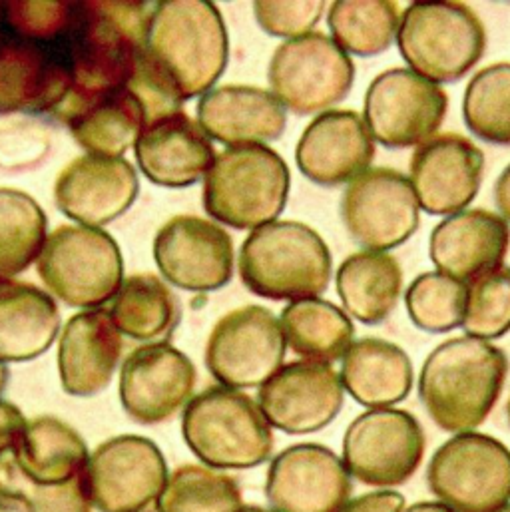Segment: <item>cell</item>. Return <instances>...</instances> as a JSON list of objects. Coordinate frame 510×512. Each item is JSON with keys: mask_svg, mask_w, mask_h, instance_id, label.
I'll list each match as a JSON object with an SVG mask.
<instances>
[{"mask_svg": "<svg viewBox=\"0 0 510 512\" xmlns=\"http://www.w3.org/2000/svg\"><path fill=\"white\" fill-rule=\"evenodd\" d=\"M48 238L40 204L16 188H0V279H16L36 265Z\"/></svg>", "mask_w": 510, "mask_h": 512, "instance_id": "obj_36", "label": "cell"}, {"mask_svg": "<svg viewBox=\"0 0 510 512\" xmlns=\"http://www.w3.org/2000/svg\"><path fill=\"white\" fill-rule=\"evenodd\" d=\"M154 4L76 2L62 46L72 84L52 120L68 124L88 104L126 88L138 52L146 46Z\"/></svg>", "mask_w": 510, "mask_h": 512, "instance_id": "obj_1", "label": "cell"}, {"mask_svg": "<svg viewBox=\"0 0 510 512\" xmlns=\"http://www.w3.org/2000/svg\"><path fill=\"white\" fill-rule=\"evenodd\" d=\"M238 271L257 297L293 303L327 291L333 259L325 240L311 226L277 220L244 240Z\"/></svg>", "mask_w": 510, "mask_h": 512, "instance_id": "obj_4", "label": "cell"}, {"mask_svg": "<svg viewBox=\"0 0 510 512\" xmlns=\"http://www.w3.org/2000/svg\"><path fill=\"white\" fill-rule=\"evenodd\" d=\"M32 512H92V501L88 497L84 473L62 485L34 487L26 493Z\"/></svg>", "mask_w": 510, "mask_h": 512, "instance_id": "obj_45", "label": "cell"}, {"mask_svg": "<svg viewBox=\"0 0 510 512\" xmlns=\"http://www.w3.org/2000/svg\"><path fill=\"white\" fill-rule=\"evenodd\" d=\"M242 489L238 481L206 465H182L166 483L158 512H242Z\"/></svg>", "mask_w": 510, "mask_h": 512, "instance_id": "obj_38", "label": "cell"}, {"mask_svg": "<svg viewBox=\"0 0 510 512\" xmlns=\"http://www.w3.org/2000/svg\"><path fill=\"white\" fill-rule=\"evenodd\" d=\"M375 140L355 110H327L317 114L301 132L295 164L313 184L333 188L351 184L371 168Z\"/></svg>", "mask_w": 510, "mask_h": 512, "instance_id": "obj_23", "label": "cell"}, {"mask_svg": "<svg viewBox=\"0 0 510 512\" xmlns=\"http://www.w3.org/2000/svg\"><path fill=\"white\" fill-rule=\"evenodd\" d=\"M198 373L192 359L168 341L134 349L120 367L118 397L124 413L140 425H160L186 409Z\"/></svg>", "mask_w": 510, "mask_h": 512, "instance_id": "obj_16", "label": "cell"}, {"mask_svg": "<svg viewBox=\"0 0 510 512\" xmlns=\"http://www.w3.org/2000/svg\"><path fill=\"white\" fill-rule=\"evenodd\" d=\"M124 335L110 319L108 309H90L72 315L58 337V377L66 395L94 397L102 393L122 359Z\"/></svg>", "mask_w": 510, "mask_h": 512, "instance_id": "obj_24", "label": "cell"}, {"mask_svg": "<svg viewBox=\"0 0 510 512\" xmlns=\"http://www.w3.org/2000/svg\"><path fill=\"white\" fill-rule=\"evenodd\" d=\"M429 491L455 512H493L510 503V449L485 433L445 441L427 467Z\"/></svg>", "mask_w": 510, "mask_h": 512, "instance_id": "obj_10", "label": "cell"}, {"mask_svg": "<svg viewBox=\"0 0 510 512\" xmlns=\"http://www.w3.org/2000/svg\"><path fill=\"white\" fill-rule=\"evenodd\" d=\"M0 512H32V505L26 493L0 485Z\"/></svg>", "mask_w": 510, "mask_h": 512, "instance_id": "obj_49", "label": "cell"}, {"mask_svg": "<svg viewBox=\"0 0 510 512\" xmlns=\"http://www.w3.org/2000/svg\"><path fill=\"white\" fill-rule=\"evenodd\" d=\"M343 389L367 409H389L413 389V363L403 347L379 337L353 341L341 359Z\"/></svg>", "mask_w": 510, "mask_h": 512, "instance_id": "obj_29", "label": "cell"}, {"mask_svg": "<svg viewBox=\"0 0 510 512\" xmlns=\"http://www.w3.org/2000/svg\"><path fill=\"white\" fill-rule=\"evenodd\" d=\"M152 254L162 277L190 293L220 291L234 277L232 236L200 216L168 220L154 238Z\"/></svg>", "mask_w": 510, "mask_h": 512, "instance_id": "obj_17", "label": "cell"}, {"mask_svg": "<svg viewBox=\"0 0 510 512\" xmlns=\"http://www.w3.org/2000/svg\"><path fill=\"white\" fill-rule=\"evenodd\" d=\"M279 317L263 305H244L222 315L206 343V367L228 389L263 387L285 359Z\"/></svg>", "mask_w": 510, "mask_h": 512, "instance_id": "obj_13", "label": "cell"}, {"mask_svg": "<svg viewBox=\"0 0 510 512\" xmlns=\"http://www.w3.org/2000/svg\"><path fill=\"white\" fill-rule=\"evenodd\" d=\"M279 325L295 355L329 365L343 359L355 337V325L345 309L321 297L285 305Z\"/></svg>", "mask_w": 510, "mask_h": 512, "instance_id": "obj_32", "label": "cell"}, {"mask_svg": "<svg viewBox=\"0 0 510 512\" xmlns=\"http://www.w3.org/2000/svg\"><path fill=\"white\" fill-rule=\"evenodd\" d=\"M76 2H2V24L10 34L38 42L56 44L72 28Z\"/></svg>", "mask_w": 510, "mask_h": 512, "instance_id": "obj_42", "label": "cell"}, {"mask_svg": "<svg viewBox=\"0 0 510 512\" xmlns=\"http://www.w3.org/2000/svg\"><path fill=\"white\" fill-rule=\"evenodd\" d=\"M134 156L152 184L170 190L204 182L218 158L210 136L184 110L146 126Z\"/></svg>", "mask_w": 510, "mask_h": 512, "instance_id": "obj_25", "label": "cell"}, {"mask_svg": "<svg viewBox=\"0 0 510 512\" xmlns=\"http://www.w3.org/2000/svg\"><path fill=\"white\" fill-rule=\"evenodd\" d=\"M108 313L124 337L148 345L160 343L176 329L180 303L162 277L136 273L124 279Z\"/></svg>", "mask_w": 510, "mask_h": 512, "instance_id": "obj_33", "label": "cell"}, {"mask_svg": "<svg viewBox=\"0 0 510 512\" xmlns=\"http://www.w3.org/2000/svg\"><path fill=\"white\" fill-rule=\"evenodd\" d=\"M509 375L507 353L491 341L453 337L437 345L419 373V399L447 433H473L493 413Z\"/></svg>", "mask_w": 510, "mask_h": 512, "instance_id": "obj_2", "label": "cell"}, {"mask_svg": "<svg viewBox=\"0 0 510 512\" xmlns=\"http://www.w3.org/2000/svg\"><path fill=\"white\" fill-rule=\"evenodd\" d=\"M144 512H158V511H156V507H154V509H150V511H144Z\"/></svg>", "mask_w": 510, "mask_h": 512, "instance_id": "obj_56", "label": "cell"}, {"mask_svg": "<svg viewBox=\"0 0 510 512\" xmlns=\"http://www.w3.org/2000/svg\"><path fill=\"white\" fill-rule=\"evenodd\" d=\"M146 48L174 78L186 102L216 88L230 60L224 16L208 0L156 2Z\"/></svg>", "mask_w": 510, "mask_h": 512, "instance_id": "obj_3", "label": "cell"}, {"mask_svg": "<svg viewBox=\"0 0 510 512\" xmlns=\"http://www.w3.org/2000/svg\"><path fill=\"white\" fill-rule=\"evenodd\" d=\"M425 431L405 409H369L343 435V465L351 479L389 491L405 485L425 457Z\"/></svg>", "mask_w": 510, "mask_h": 512, "instance_id": "obj_11", "label": "cell"}, {"mask_svg": "<svg viewBox=\"0 0 510 512\" xmlns=\"http://www.w3.org/2000/svg\"><path fill=\"white\" fill-rule=\"evenodd\" d=\"M449 112V94L409 68L377 74L363 98V120L387 150L419 148L437 136Z\"/></svg>", "mask_w": 510, "mask_h": 512, "instance_id": "obj_12", "label": "cell"}, {"mask_svg": "<svg viewBox=\"0 0 510 512\" xmlns=\"http://www.w3.org/2000/svg\"><path fill=\"white\" fill-rule=\"evenodd\" d=\"M403 512H455L453 509H449L447 505L439 503V501H421V503H415L411 507H405Z\"/></svg>", "mask_w": 510, "mask_h": 512, "instance_id": "obj_50", "label": "cell"}, {"mask_svg": "<svg viewBox=\"0 0 510 512\" xmlns=\"http://www.w3.org/2000/svg\"><path fill=\"white\" fill-rule=\"evenodd\" d=\"M66 128L86 154L124 158L138 144L146 118L136 98L122 88L82 108Z\"/></svg>", "mask_w": 510, "mask_h": 512, "instance_id": "obj_34", "label": "cell"}, {"mask_svg": "<svg viewBox=\"0 0 510 512\" xmlns=\"http://www.w3.org/2000/svg\"><path fill=\"white\" fill-rule=\"evenodd\" d=\"M257 405L271 429L287 435H309L331 425L343 409L345 389L329 363H285L257 391Z\"/></svg>", "mask_w": 510, "mask_h": 512, "instance_id": "obj_18", "label": "cell"}, {"mask_svg": "<svg viewBox=\"0 0 510 512\" xmlns=\"http://www.w3.org/2000/svg\"><path fill=\"white\" fill-rule=\"evenodd\" d=\"M339 210L351 240L369 252L403 246L421 224L413 184L393 168H369L347 184Z\"/></svg>", "mask_w": 510, "mask_h": 512, "instance_id": "obj_15", "label": "cell"}, {"mask_svg": "<svg viewBox=\"0 0 510 512\" xmlns=\"http://www.w3.org/2000/svg\"><path fill=\"white\" fill-rule=\"evenodd\" d=\"M335 287L349 317L365 325H379L399 303L403 269L387 252L363 250L341 261Z\"/></svg>", "mask_w": 510, "mask_h": 512, "instance_id": "obj_31", "label": "cell"}, {"mask_svg": "<svg viewBox=\"0 0 510 512\" xmlns=\"http://www.w3.org/2000/svg\"><path fill=\"white\" fill-rule=\"evenodd\" d=\"M269 92L297 116L323 114L343 102L355 82V64L323 32L281 42L267 68Z\"/></svg>", "mask_w": 510, "mask_h": 512, "instance_id": "obj_9", "label": "cell"}, {"mask_svg": "<svg viewBox=\"0 0 510 512\" xmlns=\"http://www.w3.org/2000/svg\"><path fill=\"white\" fill-rule=\"evenodd\" d=\"M8 381H10V371H8V367L4 363H0V397L6 391V387H8Z\"/></svg>", "mask_w": 510, "mask_h": 512, "instance_id": "obj_51", "label": "cell"}, {"mask_svg": "<svg viewBox=\"0 0 510 512\" xmlns=\"http://www.w3.org/2000/svg\"><path fill=\"white\" fill-rule=\"evenodd\" d=\"M56 299L34 283L0 279V363H26L60 337Z\"/></svg>", "mask_w": 510, "mask_h": 512, "instance_id": "obj_28", "label": "cell"}, {"mask_svg": "<svg viewBox=\"0 0 510 512\" xmlns=\"http://www.w3.org/2000/svg\"><path fill=\"white\" fill-rule=\"evenodd\" d=\"M26 423L28 421L24 419L22 411L16 405L0 399V463L8 455H12L14 445L18 443Z\"/></svg>", "mask_w": 510, "mask_h": 512, "instance_id": "obj_46", "label": "cell"}, {"mask_svg": "<svg viewBox=\"0 0 510 512\" xmlns=\"http://www.w3.org/2000/svg\"><path fill=\"white\" fill-rule=\"evenodd\" d=\"M395 42L409 70L455 84L485 56L487 28L469 4L413 2L401 14Z\"/></svg>", "mask_w": 510, "mask_h": 512, "instance_id": "obj_7", "label": "cell"}, {"mask_svg": "<svg viewBox=\"0 0 510 512\" xmlns=\"http://www.w3.org/2000/svg\"><path fill=\"white\" fill-rule=\"evenodd\" d=\"M2 30H4V24H2V2H0V36H2Z\"/></svg>", "mask_w": 510, "mask_h": 512, "instance_id": "obj_53", "label": "cell"}, {"mask_svg": "<svg viewBox=\"0 0 510 512\" xmlns=\"http://www.w3.org/2000/svg\"><path fill=\"white\" fill-rule=\"evenodd\" d=\"M509 248V224L485 208L449 216L429 236V257L437 271L465 283L505 265Z\"/></svg>", "mask_w": 510, "mask_h": 512, "instance_id": "obj_27", "label": "cell"}, {"mask_svg": "<svg viewBox=\"0 0 510 512\" xmlns=\"http://www.w3.org/2000/svg\"><path fill=\"white\" fill-rule=\"evenodd\" d=\"M493 512H510V503L509 505H505V507H501V509H497V511Z\"/></svg>", "mask_w": 510, "mask_h": 512, "instance_id": "obj_54", "label": "cell"}, {"mask_svg": "<svg viewBox=\"0 0 510 512\" xmlns=\"http://www.w3.org/2000/svg\"><path fill=\"white\" fill-rule=\"evenodd\" d=\"M353 481L329 447L299 443L271 459L265 499L273 512H337L351 501Z\"/></svg>", "mask_w": 510, "mask_h": 512, "instance_id": "obj_19", "label": "cell"}, {"mask_svg": "<svg viewBox=\"0 0 510 512\" xmlns=\"http://www.w3.org/2000/svg\"><path fill=\"white\" fill-rule=\"evenodd\" d=\"M493 192L499 216L510 226V164L499 174Z\"/></svg>", "mask_w": 510, "mask_h": 512, "instance_id": "obj_48", "label": "cell"}, {"mask_svg": "<svg viewBox=\"0 0 510 512\" xmlns=\"http://www.w3.org/2000/svg\"><path fill=\"white\" fill-rule=\"evenodd\" d=\"M467 283L441 271H423L405 291V307L415 327L449 333L463 327Z\"/></svg>", "mask_w": 510, "mask_h": 512, "instance_id": "obj_39", "label": "cell"}, {"mask_svg": "<svg viewBox=\"0 0 510 512\" xmlns=\"http://www.w3.org/2000/svg\"><path fill=\"white\" fill-rule=\"evenodd\" d=\"M36 271L54 299L82 311L104 309L126 279L116 240L104 230L78 224L48 234Z\"/></svg>", "mask_w": 510, "mask_h": 512, "instance_id": "obj_8", "label": "cell"}, {"mask_svg": "<svg viewBox=\"0 0 510 512\" xmlns=\"http://www.w3.org/2000/svg\"><path fill=\"white\" fill-rule=\"evenodd\" d=\"M242 512H273L271 509H263V507H257V505H248V507H244V511Z\"/></svg>", "mask_w": 510, "mask_h": 512, "instance_id": "obj_52", "label": "cell"}, {"mask_svg": "<svg viewBox=\"0 0 510 512\" xmlns=\"http://www.w3.org/2000/svg\"><path fill=\"white\" fill-rule=\"evenodd\" d=\"M196 120L212 142L228 148L267 146L283 136L287 110L265 88L228 84L212 88L198 100Z\"/></svg>", "mask_w": 510, "mask_h": 512, "instance_id": "obj_26", "label": "cell"}, {"mask_svg": "<svg viewBox=\"0 0 510 512\" xmlns=\"http://www.w3.org/2000/svg\"><path fill=\"white\" fill-rule=\"evenodd\" d=\"M405 497L397 491H373L351 499L337 512H403Z\"/></svg>", "mask_w": 510, "mask_h": 512, "instance_id": "obj_47", "label": "cell"}, {"mask_svg": "<svg viewBox=\"0 0 510 512\" xmlns=\"http://www.w3.org/2000/svg\"><path fill=\"white\" fill-rule=\"evenodd\" d=\"M291 172L269 146H234L218 154L204 178V210L212 222L257 230L277 222L287 206Z\"/></svg>", "mask_w": 510, "mask_h": 512, "instance_id": "obj_5", "label": "cell"}, {"mask_svg": "<svg viewBox=\"0 0 510 512\" xmlns=\"http://www.w3.org/2000/svg\"><path fill=\"white\" fill-rule=\"evenodd\" d=\"M463 122L479 140L510 146V62L481 68L463 94Z\"/></svg>", "mask_w": 510, "mask_h": 512, "instance_id": "obj_37", "label": "cell"}, {"mask_svg": "<svg viewBox=\"0 0 510 512\" xmlns=\"http://www.w3.org/2000/svg\"><path fill=\"white\" fill-rule=\"evenodd\" d=\"M325 12V2H254V16L259 28L273 38L285 40L313 32Z\"/></svg>", "mask_w": 510, "mask_h": 512, "instance_id": "obj_44", "label": "cell"}, {"mask_svg": "<svg viewBox=\"0 0 510 512\" xmlns=\"http://www.w3.org/2000/svg\"><path fill=\"white\" fill-rule=\"evenodd\" d=\"M10 457L14 469L30 485L52 487L82 475L90 453L72 425L58 417L42 415L26 423Z\"/></svg>", "mask_w": 510, "mask_h": 512, "instance_id": "obj_30", "label": "cell"}, {"mask_svg": "<svg viewBox=\"0 0 510 512\" xmlns=\"http://www.w3.org/2000/svg\"><path fill=\"white\" fill-rule=\"evenodd\" d=\"M64 40V38H62ZM62 40L38 44L0 36V116H52L70 92L72 74Z\"/></svg>", "mask_w": 510, "mask_h": 512, "instance_id": "obj_22", "label": "cell"}, {"mask_svg": "<svg viewBox=\"0 0 510 512\" xmlns=\"http://www.w3.org/2000/svg\"><path fill=\"white\" fill-rule=\"evenodd\" d=\"M182 437L200 463L216 471L255 469L275 445L257 401L222 385L192 397L182 415Z\"/></svg>", "mask_w": 510, "mask_h": 512, "instance_id": "obj_6", "label": "cell"}, {"mask_svg": "<svg viewBox=\"0 0 510 512\" xmlns=\"http://www.w3.org/2000/svg\"><path fill=\"white\" fill-rule=\"evenodd\" d=\"M168 479L164 453L140 435H118L100 443L84 469L88 497L98 512L150 511Z\"/></svg>", "mask_w": 510, "mask_h": 512, "instance_id": "obj_14", "label": "cell"}, {"mask_svg": "<svg viewBox=\"0 0 510 512\" xmlns=\"http://www.w3.org/2000/svg\"><path fill=\"white\" fill-rule=\"evenodd\" d=\"M52 152V132L36 118L0 124V172L20 174L40 168Z\"/></svg>", "mask_w": 510, "mask_h": 512, "instance_id": "obj_43", "label": "cell"}, {"mask_svg": "<svg viewBox=\"0 0 510 512\" xmlns=\"http://www.w3.org/2000/svg\"><path fill=\"white\" fill-rule=\"evenodd\" d=\"M485 176V152L467 136L437 134L415 148L409 180L419 206L431 216H455L477 198Z\"/></svg>", "mask_w": 510, "mask_h": 512, "instance_id": "obj_20", "label": "cell"}, {"mask_svg": "<svg viewBox=\"0 0 510 512\" xmlns=\"http://www.w3.org/2000/svg\"><path fill=\"white\" fill-rule=\"evenodd\" d=\"M126 90L140 104L146 126L184 110V94L146 46L136 56L134 68L126 82Z\"/></svg>", "mask_w": 510, "mask_h": 512, "instance_id": "obj_41", "label": "cell"}, {"mask_svg": "<svg viewBox=\"0 0 510 512\" xmlns=\"http://www.w3.org/2000/svg\"><path fill=\"white\" fill-rule=\"evenodd\" d=\"M403 10L395 2L341 0L327 6L331 38L349 56H379L397 38Z\"/></svg>", "mask_w": 510, "mask_h": 512, "instance_id": "obj_35", "label": "cell"}, {"mask_svg": "<svg viewBox=\"0 0 510 512\" xmlns=\"http://www.w3.org/2000/svg\"><path fill=\"white\" fill-rule=\"evenodd\" d=\"M507 419H509V425H510V395H509V401H507Z\"/></svg>", "mask_w": 510, "mask_h": 512, "instance_id": "obj_55", "label": "cell"}, {"mask_svg": "<svg viewBox=\"0 0 510 512\" xmlns=\"http://www.w3.org/2000/svg\"><path fill=\"white\" fill-rule=\"evenodd\" d=\"M138 192V172L126 158L82 154L56 176L54 204L74 224L104 230L134 206Z\"/></svg>", "mask_w": 510, "mask_h": 512, "instance_id": "obj_21", "label": "cell"}, {"mask_svg": "<svg viewBox=\"0 0 510 512\" xmlns=\"http://www.w3.org/2000/svg\"><path fill=\"white\" fill-rule=\"evenodd\" d=\"M463 331L495 341L510 331V265L491 269L467 283Z\"/></svg>", "mask_w": 510, "mask_h": 512, "instance_id": "obj_40", "label": "cell"}]
</instances>
